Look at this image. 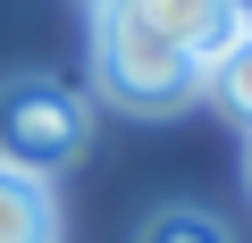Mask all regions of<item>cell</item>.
I'll use <instances>...</instances> for the list:
<instances>
[{"label":"cell","mask_w":252,"mask_h":243,"mask_svg":"<svg viewBox=\"0 0 252 243\" xmlns=\"http://www.w3.org/2000/svg\"><path fill=\"white\" fill-rule=\"evenodd\" d=\"M93 84L126 117H177L202 101V59H185L168 34H152L126 0L93 9Z\"/></svg>","instance_id":"1"},{"label":"cell","mask_w":252,"mask_h":243,"mask_svg":"<svg viewBox=\"0 0 252 243\" xmlns=\"http://www.w3.org/2000/svg\"><path fill=\"white\" fill-rule=\"evenodd\" d=\"M93 135L84 92H67L59 76H9L0 84V168L42 185L51 168H67Z\"/></svg>","instance_id":"2"},{"label":"cell","mask_w":252,"mask_h":243,"mask_svg":"<svg viewBox=\"0 0 252 243\" xmlns=\"http://www.w3.org/2000/svg\"><path fill=\"white\" fill-rule=\"evenodd\" d=\"M152 34H168L185 59H219L227 42H235V9L227 0H126Z\"/></svg>","instance_id":"3"},{"label":"cell","mask_w":252,"mask_h":243,"mask_svg":"<svg viewBox=\"0 0 252 243\" xmlns=\"http://www.w3.org/2000/svg\"><path fill=\"white\" fill-rule=\"evenodd\" d=\"M202 92H210V101L235 117V126L252 135V34H235L219 59H202Z\"/></svg>","instance_id":"4"},{"label":"cell","mask_w":252,"mask_h":243,"mask_svg":"<svg viewBox=\"0 0 252 243\" xmlns=\"http://www.w3.org/2000/svg\"><path fill=\"white\" fill-rule=\"evenodd\" d=\"M0 243H51V193L0 168Z\"/></svg>","instance_id":"5"},{"label":"cell","mask_w":252,"mask_h":243,"mask_svg":"<svg viewBox=\"0 0 252 243\" xmlns=\"http://www.w3.org/2000/svg\"><path fill=\"white\" fill-rule=\"evenodd\" d=\"M143 243H235L210 210H160L152 226H143Z\"/></svg>","instance_id":"6"},{"label":"cell","mask_w":252,"mask_h":243,"mask_svg":"<svg viewBox=\"0 0 252 243\" xmlns=\"http://www.w3.org/2000/svg\"><path fill=\"white\" fill-rule=\"evenodd\" d=\"M244 185H252V143H244Z\"/></svg>","instance_id":"7"},{"label":"cell","mask_w":252,"mask_h":243,"mask_svg":"<svg viewBox=\"0 0 252 243\" xmlns=\"http://www.w3.org/2000/svg\"><path fill=\"white\" fill-rule=\"evenodd\" d=\"M93 9H101V0H93Z\"/></svg>","instance_id":"8"}]
</instances>
